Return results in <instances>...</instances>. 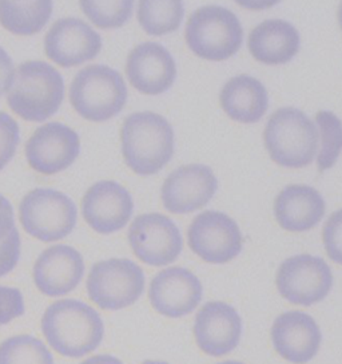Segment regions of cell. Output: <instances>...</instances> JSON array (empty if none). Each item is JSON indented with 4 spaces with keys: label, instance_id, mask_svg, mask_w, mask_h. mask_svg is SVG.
I'll return each instance as SVG.
<instances>
[{
    "label": "cell",
    "instance_id": "obj_1",
    "mask_svg": "<svg viewBox=\"0 0 342 364\" xmlns=\"http://www.w3.org/2000/svg\"><path fill=\"white\" fill-rule=\"evenodd\" d=\"M40 330L55 353L71 359L94 353L103 341L104 323L96 309L89 304L63 299L47 307Z\"/></svg>",
    "mask_w": 342,
    "mask_h": 364
},
{
    "label": "cell",
    "instance_id": "obj_23",
    "mask_svg": "<svg viewBox=\"0 0 342 364\" xmlns=\"http://www.w3.org/2000/svg\"><path fill=\"white\" fill-rule=\"evenodd\" d=\"M219 102L230 119L241 124H255L266 113L269 98L263 82L242 74L226 82L221 91Z\"/></svg>",
    "mask_w": 342,
    "mask_h": 364
},
{
    "label": "cell",
    "instance_id": "obj_11",
    "mask_svg": "<svg viewBox=\"0 0 342 364\" xmlns=\"http://www.w3.org/2000/svg\"><path fill=\"white\" fill-rule=\"evenodd\" d=\"M127 237L134 255L151 267H166L175 262L182 252L180 228L160 213L138 216L130 225Z\"/></svg>",
    "mask_w": 342,
    "mask_h": 364
},
{
    "label": "cell",
    "instance_id": "obj_6",
    "mask_svg": "<svg viewBox=\"0 0 342 364\" xmlns=\"http://www.w3.org/2000/svg\"><path fill=\"white\" fill-rule=\"evenodd\" d=\"M184 39L195 55L219 62L237 54L243 28L234 12L221 6H205L190 15Z\"/></svg>",
    "mask_w": 342,
    "mask_h": 364
},
{
    "label": "cell",
    "instance_id": "obj_3",
    "mask_svg": "<svg viewBox=\"0 0 342 364\" xmlns=\"http://www.w3.org/2000/svg\"><path fill=\"white\" fill-rule=\"evenodd\" d=\"M65 100V80L57 68L43 60H27L15 70L7 103L28 122H43L57 113Z\"/></svg>",
    "mask_w": 342,
    "mask_h": 364
},
{
    "label": "cell",
    "instance_id": "obj_14",
    "mask_svg": "<svg viewBox=\"0 0 342 364\" xmlns=\"http://www.w3.org/2000/svg\"><path fill=\"white\" fill-rule=\"evenodd\" d=\"M217 189L213 171L202 164H192L170 173L162 185L160 197L167 212L186 215L209 204Z\"/></svg>",
    "mask_w": 342,
    "mask_h": 364
},
{
    "label": "cell",
    "instance_id": "obj_31",
    "mask_svg": "<svg viewBox=\"0 0 342 364\" xmlns=\"http://www.w3.org/2000/svg\"><path fill=\"white\" fill-rule=\"evenodd\" d=\"M24 297L18 288L0 285V327L24 314Z\"/></svg>",
    "mask_w": 342,
    "mask_h": 364
},
{
    "label": "cell",
    "instance_id": "obj_12",
    "mask_svg": "<svg viewBox=\"0 0 342 364\" xmlns=\"http://www.w3.org/2000/svg\"><path fill=\"white\" fill-rule=\"evenodd\" d=\"M79 153L78 133L60 122L38 127L26 144L28 165L43 176H53L67 169Z\"/></svg>",
    "mask_w": 342,
    "mask_h": 364
},
{
    "label": "cell",
    "instance_id": "obj_22",
    "mask_svg": "<svg viewBox=\"0 0 342 364\" xmlns=\"http://www.w3.org/2000/svg\"><path fill=\"white\" fill-rule=\"evenodd\" d=\"M249 51L263 65H284L296 57L299 50V34L292 23L267 19L251 30Z\"/></svg>",
    "mask_w": 342,
    "mask_h": 364
},
{
    "label": "cell",
    "instance_id": "obj_36",
    "mask_svg": "<svg viewBox=\"0 0 342 364\" xmlns=\"http://www.w3.org/2000/svg\"><path fill=\"white\" fill-rule=\"evenodd\" d=\"M142 364H170L167 363V362H162V360H146V362H143Z\"/></svg>",
    "mask_w": 342,
    "mask_h": 364
},
{
    "label": "cell",
    "instance_id": "obj_7",
    "mask_svg": "<svg viewBox=\"0 0 342 364\" xmlns=\"http://www.w3.org/2000/svg\"><path fill=\"white\" fill-rule=\"evenodd\" d=\"M19 220L34 239L54 242L67 237L78 220L74 201L55 189L36 188L19 205Z\"/></svg>",
    "mask_w": 342,
    "mask_h": 364
},
{
    "label": "cell",
    "instance_id": "obj_27",
    "mask_svg": "<svg viewBox=\"0 0 342 364\" xmlns=\"http://www.w3.org/2000/svg\"><path fill=\"white\" fill-rule=\"evenodd\" d=\"M319 126L321 148L319 150L317 165L319 171H328L337 162L342 151L341 119L331 112H319L316 117Z\"/></svg>",
    "mask_w": 342,
    "mask_h": 364
},
{
    "label": "cell",
    "instance_id": "obj_30",
    "mask_svg": "<svg viewBox=\"0 0 342 364\" xmlns=\"http://www.w3.org/2000/svg\"><path fill=\"white\" fill-rule=\"evenodd\" d=\"M322 241L328 257L342 265V209L331 213L322 229Z\"/></svg>",
    "mask_w": 342,
    "mask_h": 364
},
{
    "label": "cell",
    "instance_id": "obj_28",
    "mask_svg": "<svg viewBox=\"0 0 342 364\" xmlns=\"http://www.w3.org/2000/svg\"><path fill=\"white\" fill-rule=\"evenodd\" d=\"M83 14L99 28L122 27L133 15V1H80Z\"/></svg>",
    "mask_w": 342,
    "mask_h": 364
},
{
    "label": "cell",
    "instance_id": "obj_32",
    "mask_svg": "<svg viewBox=\"0 0 342 364\" xmlns=\"http://www.w3.org/2000/svg\"><path fill=\"white\" fill-rule=\"evenodd\" d=\"M21 257V236L15 228L9 237L0 242V277L13 271Z\"/></svg>",
    "mask_w": 342,
    "mask_h": 364
},
{
    "label": "cell",
    "instance_id": "obj_33",
    "mask_svg": "<svg viewBox=\"0 0 342 364\" xmlns=\"http://www.w3.org/2000/svg\"><path fill=\"white\" fill-rule=\"evenodd\" d=\"M15 228L16 227L11 203L4 196L0 194V242L7 239Z\"/></svg>",
    "mask_w": 342,
    "mask_h": 364
},
{
    "label": "cell",
    "instance_id": "obj_37",
    "mask_svg": "<svg viewBox=\"0 0 342 364\" xmlns=\"http://www.w3.org/2000/svg\"><path fill=\"white\" fill-rule=\"evenodd\" d=\"M337 18H338V23H340V26H341L342 28V3L341 6H340V9H338V12H337Z\"/></svg>",
    "mask_w": 342,
    "mask_h": 364
},
{
    "label": "cell",
    "instance_id": "obj_26",
    "mask_svg": "<svg viewBox=\"0 0 342 364\" xmlns=\"http://www.w3.org/2000/svg\"><path fill=\"white\" fill-rule=\"evenodd\" d=\"M0 364H54V358L38 338L16 335L0 343Z\"/></svg>",
    "mask_w": 342,
    "mask_h": 364
},
{
    "label": "cell",
    "instance_id": "obj_18",
    "mask_svg": "<svg viewBox=\"0 0 342 364\" xmlns=\"http://www.w3.org/2000/svg\"><path fill=\"white\" fill-rule=\"evenodd\" d=\"M270 338L275 353L292 364L313 360L322 343L317 321L304 311H287L277 316Z\"/></svg>",
    "mask_w": 342,
    "mask_h": 364
},
{
    "label": "cell",
    "instance_id": "obj_9",
    "mask_svg": "<svg viewBox=\"0 0 342 364\" xmlns=\"http://www.w3.org/2000/svg\"><path fill=\"white\" fill-rule=\"evenodd\" d=\"M275 285L286 301L310 307L329 295L333 288V273L328 262L319 256L297 255L280 265Z\"/></svg>",
    "mask_w": 342,
    "mask_h": 364
},
{
    "label": "cell",
    "instance_id": "obj_10",
    "mask_svg": "<svg viewBox=\"0 0 342 364\" xmlns=\"http://www.w3.org/2000/svg\"><path fill=\"white\" fill-rule=\"evenodd\" d=\"M187 244L204 262L225 264L240 255L243 237L231 217L217 210H206L195 217L187 229Z\"/></svg>",
    "mask_w": 342,
    "mask_h": 364
},
{
    "label": "cell",
    "instance_id": "obj_15",
    "mask_svg": "<svg viewBox=\"0 0 342 364\" xmlns=\"http://www.w3.org/2000/svg\"><path fill=\"white\" fill-rule=\"evenodd\" d=\"M101 50V35L78 18L59 19L45 38L47 58L62 68L80 66L96 57Z\"/></svg>",
    "mask_w": 342,
    "mask_h": 364
},
{
    "label": "cell",
    "instance_id": "obj_38",
    "mask_svg": "<svg viewBox=\"0 0 342 364\" xmlns=\"http://www.w3.org/2000/svg\"><path fill=\"white\" fill-rule=\"evenodd\" d=\"M218 364H245L241 363V362H237V360H226V362H222V363Z\"/></svg>",
    "mask_w": 342,
    "mask_h": 364
},
{
    "label": "cell",
    "instance_id": "obj_19",
    "mask_svg": "<svg viewBox=\"0 0 342 364\" xmlns=\"http://www.w3.org/2000/svg\"><path fill=\"white\" fill-rule=\"evenodd\" d=\"M126 75L139 92L160 95L169 90L177 78V63L166 47L157 42H145L130 51Z\"/></svg>",
    "mask_w": 342,
    "mask_h": 364
},
{
    "label": "cell",
    "instance_id": "obj_4",
    "mask_svg": "<svg viewBox=\"0 0 342 364\" xmlns=\"http://www.w3.org/2000/svg\"><path fill=\"white\" fill-rule=\"evenodd\" d=\"M265 146L275 164L299 169L313 162L319 149V132L307 114L294 107L274 112L263 132Z\"/></svg>",
    "mask_w": 342,
    "mask_h": 364
},
{
    "label": "cell",
    "instance_id": "obj_17",
    "mask_svg": "<svg viewBox=\"0 0 342 364\" xmlns=\"http://www.w3.org/2000/svg\"><path fill=\"white\" fill-rule=\"evenodd\" d=\"M194 338L202 353L219 358L233 353L242 336V318L225 301H209L195 316Z\"/></svg>",
    "mask_w": 342,
    "mask_h": 364
},
{
    "label": "cell",
    "instance_id": "obj_16",
    "mask_svg": "<svg viewBox=\"0 0 342 364\" xmlns=\"http://www.w3.org/2000/svg\"><path fill=\"white\" fill-rule=\"evenodd\" d=\"M82 216L99 235H111L128 224L134 212L130 192L115 181H99L82 198Z\"/></svg>",
    "mask_w": 342,
    "mask_h": 364
},
{
    "label": "cell",
    "instance_id": "obj_8",
    "mask_svg": "<svg viewBox=\"0 0 342 364\" xmlns=\"http://www.w3.org/2000/svg\"><path fill=\"white\" fill-rule=\"evenodd\" d=\"M143 269L128 259H109L92 265L87 277V295L106 311H119L137 303L145 291Z\"/></svg>",
    "mask_w": 342,
    "mask_h": 364
},
{
    "label": "cell",
    "instance_id": "obj_21",
    "mask_svg": "<svg viewBox=\"0 0 342 364\" xmlns=\"http://www.w3.org/2000/svg\"><path fill=\"white\" fill-rule=\"evenodd\" d=\"M274 216L287 232H307L317 227L325 216V201L311 186L289 185L274 201Z\"/></svg>",
    "mask_w": 342,
    "mask_h": 364
},
{
    "label": "cell",
    "instance_id": "obj_29",
    "mask_svg": "<svg viewBox=\"0 0 342 364\" xmlns=\"http://www.w3.org/2000/svg\"><path fill=\"white\" fill-rule=\"evenodd\" d=\"M19 145V125L10 114L0 112V171L13 159Z\"/></svg>",
    "mask_w": 342,
    "mask_h": 364
},
{
    "label": "cell",
    "instance_id": "obj_5",
    "mask_svg": "<svg viewBox=\"0 0 342 364\" xmlns=\"http://www.w3.org/2000/svg\"><path fill=\"white\" fill-rule=\"evenodd\" d=\"M70 102L87 121H109L121 113L127 102L125 80L109 66H86L70 85Z\"/></svg>",
    "mask_w": 342,
    "mask_h": 364
},
{
    "label": "cell",
    "instance_id": "obj_34",
    "mask_svg": "<svg viewBox=\"0 0 342 364\" xmlns=\"http://www.w3.org/2000/svg\"><path fill=\"white\" fill-rule=\"evenodd\" d=\"M15 68L12 59L4 48L0 47V97L7 92L11 86Z\"/></svg>",
    "mask_w": 342,
    "mask_h": 364
},
{
    "label": "cell",
    "instance_id": "obj_25",
    "mask_svg": "<svg viewBox=\"0 0 342 364\" xmlns=\"http://www.w3.org/2000/svg\"><path fill=\"white\" fill-rule=\"evenodd\" d=\"M183 15L182 1H140L138 6V22L146 34L154 36L174 33Z\"/></svg>",
    "mask_w": 342,
    "mask_h": 364
},
{
    "label": "cell",
    "instance_id": "obj_20",
    "mask_svg": "<svg viewBox=\"0 0 342 364\" xmlns=\"http://www.w3.org/2000/svg\"><path fill=\"white\" fill-rule=\"evenodd\" d=\"M84 262L78 250L70 245H54L36 259L33 277L36 288L50 297L65 296L80 284Z\"/></svg>",
    "mask_w": 342,
    "mask_h": 364
},
{
    "label": "cell",
    "instance_id": "obj_35",
    "mask_svg": "<svg viewBox=\"0 0 342 364\" xmlns=\"http://www.w3.org/2000/svg\"><path fill=\"white\" fill-rule=\"evenodd\" d=\"M80 364H125L121 359H118L114 355L110 353H101V355H95L89 359H86L84 362Z\"/></svg>",
    "mask_w": 342,
    "mask_h": 364
},
{
    "label": "cell",
    "instance_id": "obj_13",
    "mask_svg": "<svg viewBox=\"0 0 342 364\" xmlns=\"http://www.w3.org/2000/svg\"><path fill=\"white\" fill-rule=\"evenodd\" d=\"M204 296L201 280L182 267H171L154 276L148 288L151 307L162 316L180 318L190 315Z\"/></svg>",
    "mask_w": 342,
    "mask_h": 364
},
{
    "label": "cell",
    "instance_id": "obj_2",
    "mask_svg": "<svg viewBox=\"0 0 342 364\" xmlns=\"http://www.w3.org/2000/svg\"><path fill=\"white\" fill-rule=\"evenodd\" d=\"M121 142L126 165L138 176L157 174L174 154V130L165 117L153 112L128 115Z\"/></svg>",
    "mask_w": 342,
    "mask_h": 364
},
{
    "label": "cell",
    "instance_id": "obj_24",
    "mask_svg": "<svg viewBox=\"0 0 342 364\" xmlns=\"http://www.w3.org/2000/svg\"><path fill=\"white\" fill-rule=\"evenodd\" d=\"M53 1H0V24L12 34L30 36L46 26Z\"/></svg>",
    "mask_w": 342,
    "mask_h": 364
}]
</instances>
